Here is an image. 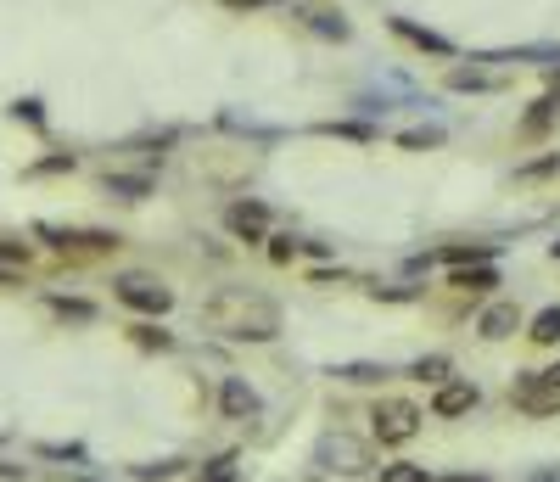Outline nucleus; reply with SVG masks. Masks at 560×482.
Here are the masks:
<instances>
[{"label":"nucleus","instance_id":"obj_1","mask_svg":"<svg viewBox=\"0 0 560 482\" xmlns=\"http://www.w3.org/2000/svg\"><path fill=\"white\" fill-rule=\"evenodd\" d=\"M202 320H208L219 337L230 342H275L280 326H286V314H280V303L269 298V292H258V286H219L208 303H202Z\"/></svg>","mask_w":560,"mask_h":482},{"label":"nucleus","instance_id":"obj_2","mask_svg":"<svg viewBox=\"0 0 560 482\" xmlns=\"http://www.w3.org/2000/svg\"><path fill=\"white\" fill-rule=\"evenodd\" d=\"M364 421H370V443H376V449H409V443L426 432V404L409 393H387V387H381Z\"/></svg>","mask_w":560,"mask_h":482},{"label":"nucleus","instance_id":"obj_3","mask_svg":"<svg viewBox=\"0 0 560 482\" xmlns=\"http://www.w3.org/2000/svg\"><path fill=\"white\" fill-rule=\"evenodd\" d=\"M308 466L325 477H376V443L353 438V432H325L308 454Z\"/></svg>","mask_w":560,"mask_h":482},{"label":"nucleus","instance_id":"obj_4","mask_svg":"<svg viewBox=\"0 0 560 482\" xmlns=\"http://www.w3.org/2000/svg\"><path fill=\"white\" fill-rule=\"evenodd\" d=\"M224 230L241 241V247H264L269 230H275V208L264 197H236L224 208Z\"/></svg>","mask_w":560,"mask_h":482},{"label":"nucleus","instance_id":"obj_5","mask_svg":"<svg viewBox=\"0 0 560 482\" xmlns=\"http://www.w3.org/2000/svg\"><path fill=\"white\" fill-rule=\"evenodd\" d=\"M510 410H516L521 421H555L560 387L538 382V370H516V382H510Z\"/></svg>","mask_w":560,"mask_h":482},{"label":"nucleus","instance_id":"obj_6","mask_svg":"<svg viewBox=\"0 0 560 482\" xmlns=\"http://www.w3.org/2000/svg\"><path fill=\"white\" fill-rule=\"evenodd\" d=\"M521 326H527V309H521L516 298H488V303H482V309L471 314V331H476V342H488V348H493V342H510Z\"/></svg>","mask_w":560,"mask_h":482},{"label":"nucleus","instance_id":"obj_7","mask_svg":"<svg viewBox=\"0 0 560 482\" xmlns=\"http://www.w3.org/2000/svg\"><path fill=\"white\" fill-rule=\"evenodd\" d=\"M476 404H482V387L471 376H448L443 387L426 393V415L432 421H465V415H476Z\"/></svg>","mask_w":560,"mask_h":482},{"label":"nucleus","instance_id":"obj_8","mask_svg":"<svg viewBox=\"0 0 560 482\" xmlns=\"http://www.w3.org/2000/svg\"><path fill=\"white\" fill-rule=\"evenodd\" d=\"M560 129V90H544L538 101H527L516 118V146H549V135Z\"/></svg>","mask_w":560,"mask_h":482},{"label":"nucleus","instance_id":"obj_9","mask_svg":"<svg viewBox=\"0 0 560 482\" xmlns=\"http://www.w3.org/2000/svg\"><path fill=\"white\" fill-rule=\"evenodd\" d=\"M387 34H392V40H404L409 51H420V57H437V62H454V57H460V45L448 40V34L426 29V23H415V17H398V12H392L387 17Z\"/></svg>","mask_w":560,"mask_h":482},{"label":"nucleus","instance_id":"obj_10","mask_svg":"<svg viewBox=\"0 0 560 482\" xmlns=\"http://www.w3.org/2000/svg\"><path fill=\"white\" fill-rule=\"evenodd\" d=\"M219 415L224 421H236V426H252L258 415H264V393L247 382V376H219Z\"/></svg>","mask_w":560,"mask_h":482},{"label":"nucleus","instance_id":"obj_11","mask_svg":"<svg viewBox=\"0 0 560 482\" xmlns=\"http://www.w3.org/2000/svg\"><path fill=\"white\" fill-rule=\"evenodd\" d=\"M292 12H297V23H303L308 34H320V40H331V45H348L353 40L348 12H342V6H331V0H297Z\"/></svg>","mask_w":560,"mask_h":482},{"label":"nucleus","instance_id":"obj_12","mask_svg":"<svg viewBox=\"0 0 560 482\" xmlns=\"http://www.w3.org/2000/svg\"><path fill=\"white\" fill-rule=\"evenodd\" d=\"M504 85H510V79L476 57H471V68H465V62H448V73H443V90H454V96H499Z\"/></svg>","mask_w":560,"mask_h":482},{"label":"nucleus","instance_id":"obj_13","mask_svg":"<svg viewBox=\"0 0 560 482\" xmlns=\"http://www.w3.org/2000/svg\"><path fill=\"white\" fill-rule=\"evenodd\" d=\"M112 292H118V303H129V309H140V314H168L174 309V286H163L157 275H124Z\"/></svg>","mask_w":560,"mask_h":482},{"label":"nucleus","instance_id":"obj_14","mask_svg":"<svg viewBox=\"0 0 560 482\" xmlns=\"http://www.w3.org/2000/svg\"><path fill=\"white\" fill-rule=\"evenodd\" d=\"M499 286H504L499 264H465V270H448V292H454V298H465V303L499 298Z\"/></svg>","mask_w":560,"mask_h":482},{"label":"nucleus","instance_id":"obj_15","mask_svg":"<svg viewBox=\"0 0 560 482\" xmlns=\"http://www.w3.org/2000/svg\"><path fill=\"white\" fill-rule=\"evenodd\" d=\"M336 387H387L398 370L387 365V359H342V365H331L325 370Z\"/></svg>","mask_w":560,"mask_h":482},{"label":"nucleus","instance_id":"obj_16","mask_svg":"<svg viewBox=\"0 0 560 482\" xmlns=\"http://www.w3.org/2000/svg\"><path fill=\"white\" fill-rule=\"evenodd\" d=\"M521 337H527V348H538V354H560V303L532 309L527 326H521Z\"/></svg>","mask_w":560,"mask_h":482},{"label":"nucleus","instance_id":"obj_17","mask_svg":"<svg viewBox=\"0 0 560 482\" xmlns=\"http://www.w3.org/2000/svg\"><path fill=\"white\" fill-rule=\"evenodd\" d=\"M432 264L465 270V264H499V241H443L432 253Z\"/></svg>","mask_w":560,"mask_h":482},{"label":"nucleus","instance_id":"obj_18","mask_svg":"<svg viewBox=\"0 0 560 482\" xmlns=\"http://www.w3.org/2000/svg\"><path fill=\"white\" fill-rule=\"evenodd\" d=\"M404 376H409L415 387H443L448 376H454V359H448V354H415V359L404 365Z\"/></svg>","mask_w":560,"mask_h":482},{"label":"nucleus","instance_id":"obj_19","mask_svg":"<svg viewBox=\"0 0 560 482\" xmlns=\"http://www.w3.org/2000/svg\"><path fill=\"white\" fill-rule=\"evenodd\" d=\"M320 135H331V141H353V146H376L381 141V124H359V118H325V124H314Z\"/></svg>","mask_w":560,"mask_h":482},{"label":"nucleus","instance_id":"obj_20","mask_svg":"<svg viewBox=\"0 0 560 482\" xmlns=\"http://www.w3.org/2000/svg\"><path fill=\"white\" fill-rule=\"evenodd\" d=\"M392 146H398V152H437V146H448V129H443V124L398 129V135H392Z\"/></svg>","mask_w":560,"mask_h":482},{"label":"nucleus","instance_id":"obj_21","mask_svg":"<svg viewBox=\"0 0 560 482\" xmlns=\"http://www.w3.org/2000/svg\"><path fill=\"white\" fill-rule=\"evenodd\" d=\"M264 253H269V264H275V270H292L297 258H303V236H292V230H269Z\"/></svg>","mask_w":560,"mask_h":482},{"label":"nucleus","instance_id":"obj_22","mask_svg":"<svg viewBox=\"0 0 560 482\" xmlns=\"http://www.w3.org/2000/svg\"><path fill=\"white\" fill-rule=\"evenodd\" d=\"M196 482H247V466H241L236 449H224V454H213L208 466L196 471Z\"/></svg>","mask_w":560,"mask_h":482},{"label":"nucleus","instance_id":"obj_23","mask_svg":"<svg viewBox=\"0 0 560 482\" xmlns=\"http://www.w3.org/2000/svg\"><path fill=\"white\" fill-rule=\"evenodd\" d=\"M544 180H560V152H538L516 163V185H544Z\"/></svg>","mask_w":560,"mask_h":482},{"label":"nucleus","instance_id":"obj_24","mask_svg":"<svg viewBox=\"0 0 560 482\" xmlns=\"http://www.w3.org/2000/svg\"><path fill=\"white\" fill-rule=\"evenodd\" d=\"M376 482H437V477L420 466V460H404V454H398V460H381L376 466Z\"/></svg>","mask_w":560,"mask_h":482},{"label":"nucleus","instance_id":"obj_25","mask_svg":"<svg viewBox=\"0 0 560 482\" xmlns=\"http://www.w3.org/2000/svg\"><path fill=\"white\" fill-rule=\"evenodd\" d=\"M364 298H370V303H420L426 292H420V286H381V281H370V286H364Z\"/></svg>","mask_w":560,"mask_h":482},{"label":"nucleus","instance_id":"obj_26","mask_svg":"<svg viewBox=\"0 0 560 482\" xmlns=\"http://www.w3.org/2000/svg\"><path fill=\"white\" fill-rule=\"evenodd\" d=\"M129 337H135L140 348H157V354H174V331H163V326H129Z\"/></svg>","mask_w":560,"mask_h":482},{"label":"nucleus","instance_id":"obj_27","mask_svg":"<svg viewBox=\"0 0 560 482\" xmlns=\"http://www.w3.org/2000/svg\"><path fill=\"white\" fill-rule=\"evenodd\" d=\"M107 191H124V202H140L152 197V180L146 174H118V180H107Z\"/></svg>","mask_w":560,"mask_h":482},{"label":"nucleus","instance_id":"obj_28","mask_svg":"<svg viewBox=\"0 0 560 482\" xmlns=\"http://www.w3.org/2000/svg\"><path fill=\"white\" fill-rule=\"evenodd\" d=\"M224 12H275V6H297V0H219Z\"/></svg>","mask_w":560,"mask_h":482},{"label":"nucleus","instance_id":"obj_29","mask_svg":"<svg viewBox=\"0 0 560 482\" xmlns=\"http://www.w3.org/2000/svg\"><path fill=\"white\" fill-rule=\"evenodd\" d=\"M62 169H73V157H45V163H34L28 174H62Z\"/></svg>","mask_w":560,"mask_h":482},{"label":"nucleus","instance_id":"obj_30","mask_svg":"<svg viewBox=\"0 0 560 482\" xmlns=\"http://www.w3.org/2000/svg\"><path fill=\"white\" fill-rule=\"evenodd\" d=\"M437 482H493L488 471H448V477H437Z\"/></svg>","mask_w":560,"mask_h":482},{"label":"nucleus","instance_id":"obj_31","mask_svg":"<svg viewBox=\"0 0 560 482\" xmlns=\"http://www.w3.org/2000/svg\"><path fill=\"white\" fill-rule=\"evenodd\" d=\"M538 382H549V387H560V359H549L544 370H538Z\"/></svg>","mask_w":560,"mask_h":482},{"label":"nucleus","instance_id":"obj_32","mask_svg":"<svg viewBox=\"0 0 560 482\" xmlns=\"http://www.w3.org/2000/svg\"><path fill=\"white\" fill-rule=\"evenodd\" d=\"M527 482H560V466H538V471H532Z\"/></svg>","mask_w":560,"mask_h":482},{"label":"nucleus","instance_id":"obj_33","mask_svg":"<svg viewBox=\"0 0 560 482\" xmlns=\"http://www.w3.org/2000/svg\"><path fill=\"white\" fill-rule=\"evenodd\" d=\"M544 85H549V90H560V62H549V68H544Z\"/></svg>","mask_w":560,"mask_h":482},{"label":"nucleus","instance_id":"obj_34","mask_svg":"<svg viewBox=\"0 0 560 482\" xmlns=\"http://www.w3.org/2000/svg\"><path fill=\"white\" fill-rule=\"evenodd\" d=\"M549 264H560V236H555V241H549Z\"/></svg>","mask_w":560,"mask_h":482}]
</instances>
